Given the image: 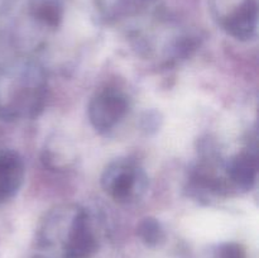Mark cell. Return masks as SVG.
Masks as SVG:
<instances>
[{
    "instance_id": "1",
    "label": "cell",
    "mask_w": 259,
    "mask_h": 258,
    "mask_svg": "<svg viewBox=\"0 0 259 258\" xmlns=\"http://www.w3.org/2000/svg\"><path fill=\"white\" fill-rule=\"evenodd\" d=\"M128 99L118 90L106 89L99 93L89 104L90 123L100 133L109 132L128 113Z\"/></svg>"
},
{
    "instance_id": "2",
    "label": "cell",
    "mask_w": 259,
    "mask_h": 258,
    "mask_svg": "<svg viewBox=\"0 0 259 258\" xmlns=\"http://www.w3.org/2000/svg\"><path fill=\"white\" fill-rule=\"evenodd\" d=\"M139 168L129 161H115L109 164L101 177L104 190L115 201H129L136 194Z\"/></svg>"
},
{
    "instance_id": "3",
    "label": "cell",
    "mask_w": 259,
    "mask_h": 258,
    "mask_svg": "<svg viewBox=\"0 0 259 258\" xmlns=\"http://www.w3.org/2000/svg\"><path fill=\"white\" fill-rule=\"evenodd\" d=\"M98 249V240L85 210H78L73 217L66 243V258H89Z\"/></svg>"
},
{
    "instance_id": "4",
    "label": "cell",
    "mask_w": 259,
    "mask_h": 258,
    "mask_svg": "<svg viewBox=\"0 0 259 258\" xmlns=\"http://www.w3.org/2000/svg\"><path fill=\"white\" fill-rule=\"evenodd\" d=\"M257 23V0H242L222 19V25L228 34L240 40H248L255 34Z\"/></svg>"
},
{
    "instance_id": "5",
    "label": "cell",
    "mask_w": 259,
    "mask_h": 258,
    "mask_svg": "<svg viewBox=\"0 0 259 258\" xmlns=\"http://www.w3.org/2000/svg\"><path fill=\"white\" fill-rule=\"evenodd\" d=\"M24 164L15 152H0V202L12 199L22 186Z\"/></svg>"
},
{
    "instance_id": "6",
    "label": "cell",
    "mask_w": 259,
    "mask_h": 258,
    "mask_svg": "<svg viewBox=\"0 0 259 258\" xmlns=\"http://www.w3.org/2000/svg\"><path fill=\"white\" fill-rule=\"evenodd\" d=\"M228 177L240 190H250L255 182L258 169L257 154L252 151L242 152L228 164Z\"/></svg>"
},
{
    "instance_id": "7",
    "label": "cell",
    "mask_w": 259,
    "mask_h": 258,
    "mask_svg": "<svg viewBox=\"0 0 259 258\" xmlns=\"http://www.w3.org/2000/svg\"><path fill=\"white\" fill-rule=\"evenodd\" d=\"M154 0H98L101 13L109 19L132 17L144 12Z\"/></svg>"
},
{
    "instance_id": "8",
    "label": "cell",
    "mask_w": 259,
    "mask_h": 258,
    "mask_svg": "<svg viewBox=\"0 0 259 258\" xmlns=\"http://www.w3.org/2000/svg\"><path fill=\"white\" fill-rule=\"evenodd\" d=\"M32 14L46 27L57 28L63 18V4L61 0H34Z\"/></svg>"
},
{
    "instance_id": "9",
    "label": "cell",
    "mask_w": 259,
    "mask_h": 258,
    "mask_svg": "<svg viewBox=\"0 0 259 258\" xmlns=\"http://www.w3.org/2000/svg\"><path fill=\"white\" fill-rule=\"evenodd\" d=\"M138 237L141 238L144 244L149 247H156L164 239V232L161 223L154 218H144L138 225Z\"/></svg>"
},
{
    "instance_id": "10",
    "label": "cell",
    "mask_w": 259,
    "mask_h": 258,
    "mask_svg": "<svg viewBox=\"0 0 259 258\" xmlns=\"http://www.w3.org/2000/svg\"><path fill=\"white\" fill-rule=\"evenodd\" d=\"M219 258H245V250L238 243H225L219 248Z\"/></svg>"
},
{
    "instance_id": "11",
    "label": "cell",
    "mask_w": 259,
    "mask_h": 258,
    "mask_svg": "<svg viewBox=\"0 0 259 258\" xmlns=\"http://www.w3.org/2000/svg\"><path fill=\"white\" fill-rule=\"evenodd\" d=\"M161 119L158 118V114L156 111L153 113H147V116L143 119V124H142V128L144 131H147L148 133L151 132H156L159 128V123H161Z\"/></svg>"
}]
</instances>
